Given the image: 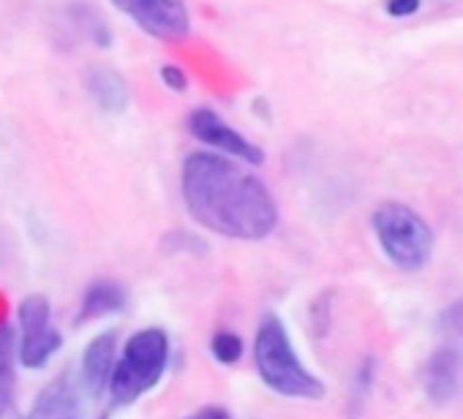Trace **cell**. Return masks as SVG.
I'll use <instances>...</instances> for the list:
<instances>
[{
  "label": "cell",
  "instance_id": "1",
  "mask_svg": "<svg viewBox=\"0 0 463 419\" xmlns=\"http://www.w3.org/2000/svg\"><path fill=\"white\" fill-rule=\"evenodd\" d=\"M180 185L191 219L207 232L229 240H265L279 227L270 188L221 153H191Z\"/></svg>",
  "mask_w": 463,
  "mask_h": 419
},
{
  "label": "cell",
  "instance_id": "2",
  "mask_svg": "<svg viewBox=\"0 0 463 419\" xmlns=\"http://www.w3.org/2000/svg\"><path fill=\"white\" fill-rule=\"evenodd\" d=\"M254 362H257V373L268 389H273L284 397H300V400L325 397V384L300 362L287 327L273 313H268L257 330Z\"/></svg>",
  "mask_w": 463,
  "mask_h": 419
},
{
  "label": "cell",
  "instance_id": "3",
  "mask_svg": "<svg viewBox=\"0 0 463 419\" xmlns=\"http://www.w3.org/2000/svg\"><path fill=\"white\" fill-rule=\"evenodd\" d=\"M169 365V335L161 327H145L126 340L120 359L109 378V397L115 405H131L147 395Z\"/></svg>",
  "mask_w": 463,
  "mask_h": 419
},
{
  "label": "cell",
  "instance_id": "4",
  "mask_svg": "<svg viewBox=\"0 0 463 419\" xmlns=\"http://www.w3.org/2000/svg\"><path fill=\"white\" fill-rule=\"evenodd\" d=\"M373 232L395 267L414 273L428 265L433 251V232L411 207L398 201L379 204L373 213Z\"/></svg>",
  "mask_w": 463,
  "mask_h": 419
},
{
  "label": "cell",
  "instance_id": "5",
  "mask_svg": "<svg viewBox=\"0 0 463 419\" xmlns=\"http://www.w3.org/2000/svg\"><path fill=\"white\" fill-rule=\"evenodd\" d=\"M17 319L23 330L17 357L25 368L39 370L63 346V335L52 324V305L44 294H28L17 308Z\"/></svg>",
  "mask_w": 463,
  "mask_h": 419
},
{
  "label": "cell",
  "instance_id": "6",
  "mask_svg": "<svg viewBox=\"0 0 463 419\" xmlns=\"http://www.w3.org/2000/svg\"><path fill=\"white\" fill-rule=\"evenodd\" d=\"M112 6L153 39L177 42L191 31V14L183 0H112Z\"/></svg>",
  "mask_w": 463,
  "mask_h": 419
},
{
  "label": "cell",
  "instance_id": "7",
  "mask_svg": "<svg viewBox=\"0 0 463 419\" xmlns=\"http://www.w3.org/2000/svg\"><path fill=\"white\" fill-rule=\"evenodd\" d=\"M188 131L194 139H199L202 144H210L221 155L241 158L249 166H260L265 161V153L251 139H246L241 131H235L207 107H199L188 115Z\"/></svg>",
  "mask_w": 463,
  "mask_h": 419
},
{
  "label": "cell",
  "instance_id": "8",
  "mask_svg": "<svg viewBox=\"0 0 463 419\" xmlns=\"http://www.w3.org/2000/svg\"><path fill=\"white\" fill-rule=\"evenodd\" d=\"M460 381H463V359L460 354L441 343L425 362V370H422V386H425V395L433 405H447L458 389H460Z\"/></svg>",
  "mask_w": 463,
  "mask_h": 419
},
{
  "label": "cell",
  "instance_id": "9",
  "mask_svg": "<svg viewBox=\"0 0 463 419\" xmlns=\"http://www.w3.org/2000/svg\"><path fill=\"white\" fill-rule=\"evenodd\" d=\"M115 362H118V338H115V332H101L85 346L82 368H80V384L93 400H99L109 389Z\"/></svg>",
  "mask_w": 463,
  "mask_h": 419
},
{
  "label": "cell",
  "instance_id": "10",
  "mask_svg": "<svg viewBox=\"0 0 463 419\" xmlns=\"http://www.w3.org/2000/svg\"><path fill=\"white\" fill-rule=\"evenodd\" d=\"M82 414V397H80V381L74 373L55 376L36 397L31 414L25 419H80Z\"/></svg>",
  "mask_w": 463,
  "mask_h": 419
},
{
  "label": "cell",
  "instance_id": "11",
  "mask_svg": "<svg viewBox=\"0 0 463 419\" xmlns=\"http://www.w3.org/2000/svg\"><path fill=\"white\" fill-rule=\"evenodd\" d=\"M88 93L96 101V107L107 115H120L128 109L131 104V93H128V82L123 79L120 71L109 69V66H96L88 71L85 77Z\"/></svg>",
  "mask_w": 463,
  "mask_h": 419
},
{
  "label": "cell",
  "instance_id": "12",
  "mask_svg": "<svg viewBox=\"0 0 463 419\" xmlns=\"http://www.w3.org/2000/svg\"><path fill=\"white\" fill-rule=\"evenodd\" d=\"M126 308V292L120 284L115 281H96L88 286L82 305H80V321H90V319H101L109 313H118Z\"/></svg>",
  "mask_w": 463,
  "mask_h": 419
},
{
  "label": "cell",
  "instance_id": "13",
  "mask_svg": "<svg viewBox=\"0 0 463 419\" xmlns=\"http://www.w3.org/2000/svg\"><path fill=\"white\" fill-rule=\"evenodd\" d=\"M14 330L9 324H0V414L14 405Z\"/></svg>",
  "mask_w": 463,
  "mask_h": 419
},
{
  "label": "cell",
  "instance_id": "14",
  "mask_svg": "<svg viewBox=\"0 0 463 419\" xmlns=\"http://www.w3.org/2000/svg\"><path fill=\"white\" fill-rule=\"evenodd\" d=\"M71 14H74V23L80 25V31H82L96 47H109V44H112V31H109V25H107L93 9H88V6H82V4H74V6H71Z\"/></svg>",
  "mask_w": 463,
  "mask_h": 419
},
{
  "label": "cell",
  "instance_id": "15",
  "mask_svg": "<svg viewBox=\"0 0 463 419\" xmlns=\"http://www.w3.org/2000/svg\"><path fill=\"white\" fill-rule=\"evenodd\" d=\"M243 351H246V346H243V338H241L238 332L221 330V332H215L213 340H210V354H213V359L221 362V365H235V362H241Z\"/></svg>",
  "mask_w": 463,
  "mask_h": 419
},
{
  "label": "cell",
  "instance_id": "16",
  "mask_svg": "<svg viewBox=\"0 0 463 419\" xmlns=\"http://www.w3.org/2000/svg\"><path fill=\"white\" fill-rule=\"evenodd\" d=\"M441 332H444V343L452 346L460 354V359H463V300L444 311Z\"/></svg>",
  "mask_w": 463,
  "mask_h": 419
},
{
  "label": "cell",
  "instance_id": "17",
  "mask_svg": "<svg viewBox=\"0 0 463 419\" xmlns=\"http://www.w3.org/2000/svg\"><path fill=\"white\" fill-rule=\"evenodd\" d=\"M161 82H164L169 90H175V93H185V90H188V77H185V71H183L180 66H172V63L161 66Z\"/></svg>",
  "mask_w": 463,
  "mask_h": 419
},
{
  "label": "cell",
  "instance_id": "18",
  "mask_svg": "<svg viewBox=\"0 0 463 419\" xmlns=\"http://www.w3.org/2000/svg\"><path fill=\"white\" fill-rule=\"evenodd\" d=\"M420 9V0H387L390 17H409Z\"/></svg>",
  "mask_w": 463,
  "mask_h": 419
},
{
  "label": "cell",
  "instance_id": "19",
  "mask_svg": "<svg viewBox=\"0 0 463 419\" xmlns=\"http://www.w3.org/2000/svg\"><path fill=\"white\" fill-rule=\"evenodd\" d=\"M188 419H232V414L226 408H221V405H204L202 411H196Z\"/></svg>",
  "mask_w": 463,
  "mask_h": 419
},
{
  "label": "cell",
  "instance_id": "20",
  "mask_svg": "<svg viewBox=\"0 0 463 419\" xmlns=\"http://www.w3.org/2000/svg\"><path fill=\"white\" fill-rule=\"evenodd\" d=\"M0 419H23V416H20V414H17V408L12 405V408H6L4 414H0Z\"/></svg>",
  "mask_w": 463,
  "mask_h": 419
}]
</instances>
